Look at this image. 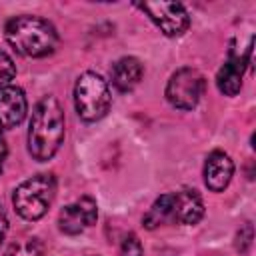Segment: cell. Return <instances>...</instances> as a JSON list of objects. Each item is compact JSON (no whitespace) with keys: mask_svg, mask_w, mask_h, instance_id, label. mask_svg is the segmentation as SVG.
<instances>
[{"mask_svg":"<svg viewBox=\"0 0 256 256\" xmlns=\"http://www.w3.org/2000/svg\"><path fill=\"white\" fill-rule=\"evenodd\" d=\"M62 140H64V112L54 96H44L32 112L30 130H28V150L36 160L44 162L58 152Z\"/></svg>","mask_w":256,"mask_h":256,"instance_id":"obj_1","label":"cell"},{"mask_svg":"<svg viewBox=\"0 0 256 256\" xmlns=\"http://www.w3.org/2000/svg\"><path fill=\"white\" fill-rule=\"evenodd\" d=\"M6 40L10 46L30 58H42L56 50L58 34L54 26L38 16H16L6 24Z\"/></svg>","mask_w":256,"mask_h":256,"instance_id":"obj_2","label":"cell"},{"mask_svg":"<svg viewBox=\"0 0 256 256\" xmlns=\"http://www.w3.org/2000/svg\"><path fill=\"white\" fill-rule=\"evenodd\" d=\"M56 194V180L52 174H36L24 180L12 196L16 212L26 220H38L46 214Z\"/></svg>","mask_w":256,"mask_h":256,"instance_id":"obj_3","label":"cell"},{"mask_svg":"<svg viewBox=\"0 0 256 256\" xmlns=\"http://www.w3.org/2000/svg\"><path fill=\"white\" fill-rule=\"evenodd\" d=\"M112 96L106 80L94 72H84L74 88V106L82 120L96 122L102 116H106L110 108Z\"/></svg>","mask_w":256,"mask_h":256,"instance_id":"obj_4","label":"cell"},{"mask_svg":"<svg viewBox=\"0 0 256 256\" xmlns=\"http://www.w3.org/2000/svg\"><path fill=\"white\" fill-rule=\"evenodd\" d=\"M204 88H206V80L196 68H180L168 80L166 98L174 108L192 110L200 102Z\"/></svg>","mask_w":256,"mask_h":256,"instance_id":"obj_5","label":"cell"},{"mask_svg":"<svg viewBox=\"0 0 256 256\" xmlns=\"http://www.w3.org/2000/svg\"><path fill=\"white\" fill-rule=\"evenodd\" d=\"M138 6L150 16V20L166 36H180L190 26L188 12L180 2H162L160 0V2H144Z\"/></svg>","mask_w":256,"mask_h":256,"instance_id":"obj_6","label":"cell"},{"mask_svg":"<svg viewBox=\"0 0 256 256\" xmlns=\"http://www.w3.org/2000/svg\"><path fill=\"white\" fill-rule=\"evenodd\" d=\"M96 216H98L96 202L90 196H82L80 200L68 204L60 212L58 226L64 234H80L82 230H86L96 222Z\"/></svg>","mask_w":256,"mask_h":256,"instance_id":"obj_7","label":"cell"},{"mask_svg":"<svg viewBox=\"0 0 256 256\" xmlns=\"http://www.w3.org/2000/svg\"><path fill=\"white\" fill-rule=\"evenodd\" d=\"M252 56V42L248 44L244 54H234V50H230V56L226 60V64L220 68L218 76H216V84L220 88L222 94L226 96H234L240 92L242 86V76H244V68L250 62Z\"/></svg>","mask_w":256,"mask_h":256,"instance_id":"obj_8","label":"cell"},{"mask_svg":"<svg viewBox=\"0 0 256 256\" xmlns=\"http://www.w3.org/2000/svg\"><path fill=\"white\" fill-rule=\"evenodd\" d=\"M204 214L202 198L194 190L170 192V222L196 224Z\"/></svg>","mask_w":256,"mask_h":256,"instance_id":"obj_9","label":"cell"},{"mask_svg":"<svg viewBox=\"0 0 256 256\" xmlns=\"http://www.w3.org/2000/svg\"><path fill=\"white\" fill-rule=\"evenodd\" d=\"M28 110L26 96L18 86H4L0 88V126L14 128L18 126Z\"/></svg>","mask_w":256,"mask_h":256,"instance_id":"obj_10","label":"cell"},{"mask_svg":"<svg viewBox=\"0 0 256 256\" xmlns=\"http://www.w3.org/2000/svg\"><path fill=\"white\" fill-rule=\"evenodd\" d=\"M234 174V162L230 160V156L226 152L214 150L204 166V182L212 192H222Z\"/></svg>","mask_w":256,"mask_h":256,"instance_id":"obj_11","label":"cell"},{"mask_svg":"<svg viewBox=\"0 0 256 256\" xmlns=\"http://www.w3.org/2000/svg\"><path fill=\"white\" fill-rule=\"evenodd\" d=\"M142 64L138 58H132V56H126V58H120L112 70H110V76H112V84L120 90V92H128L132 90L140 78H142Z\"/></svg>","mask_w":256,"mask_h":256,"instance_id":"obj_12","label":"cell"},{"mask_svg":"<svg viewBox=\"0 0 256 256\" xmlns=\"http://www.w3.org/2000/svg\"><path fill=\"white\" fill-rule=\"evenodd\" d=\"M166 222H170V192L156 198V202L152 204V208L144 216V226L150 230H154Z\"/></svg>","mask_w":256,"mask_h":256,"instance_id":"obj_13","label":"cell"},{"mask_svg":"<svg viewBox=\"0 0 256 256\" xmlns=\"http://www.w3.org/2000/svg\"><path fill=\"white\" fill-rule=\"evenodd\" d=\"M4 256H42V244L38 238L26 236L12 242Z\"/></svg>","mask_w":256,"mask_h":256,"instance_id":"obj_14","label":"cell"},{"mask_svg":"<svg viewBox=\"0 0 256 256\" xmlns=\"http://www.w3.org/2000/svg\"><path fill=\"white\" fill-rule=\"evenodd\" d=\"M14 76H16L14 60L6 52H0V88L10 86V82H12Z\"/></svg>","mask_w":256,"mask_h":256,"instance_id":"obj_15","label":"cell"},{"mask_svg":"<svg viewBox=\"0 0 256 256\" xmlns=\"http://www.w3.org/2000/svg\"><path fill=\"white\" fill-rule=\"evenodd\" d=\"M122 256H142V244L134 234H128L122 240Z\"/></svg>","mask_w":256,"mask_h":256,"instance_id":"obj_16","label":"cell"},{"mask_svg":"<svg viewBox=\"0 0 256 256\" xmlns=\"http://www.w3.org/2000/svg\"><path fill=\"white\" fill-rule=\"evenodd\" d=\"M6 232H8V218H6V214H4V210L0 208V242L4 240V236H6Z\"/></svg>","mask_w":256,"mask_h":256,"instance_id":"obj_17","label":"cell"},{"mask_svg":"<svg viewBox=\"0 0 256 256\" xmlns=\"http://www.w3.org/2000/svg\"><path fill=\"white\" fill-rule=\"evenodd\" d=\"M6 160V142H4V136L0 132V172H2V164Z\"/></svg>","mask_w":256,"mask_h":256,"instance_id":"obj_18","label":"cell"}]
</instances>
